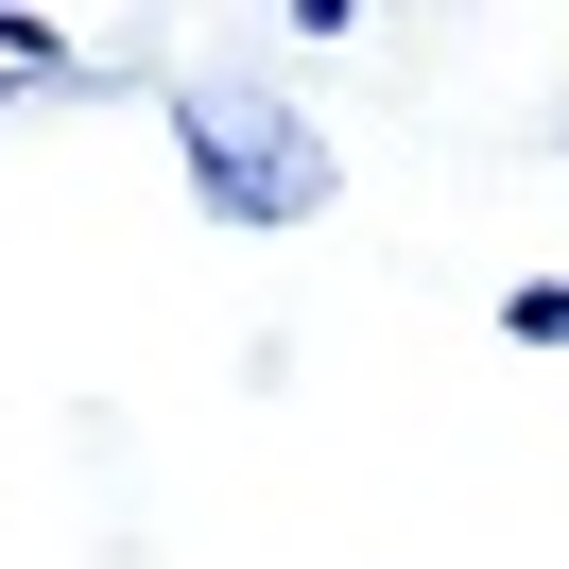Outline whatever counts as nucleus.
I'll return each instance as SVG.
<instances>
[{"label":"nucleus","instance_id":"nucleus-3","mask_svg":"<svg viewBox=\"0 0 569 569\" xmlns=\"http://www.w3.org/2000/svg\"><path fill=\"white\" fill-rule=\"evenodd\" d=\"M500 328H518V346H569V277H518V293H500Z\"/></svg>","mask_w":569,"mask_h":569},{"label":"nucleus","instance_id":"nucleus-1","mask_svg":"<svg viewBox=\"0 0 569 569\" xmlns=\"http://www.w3.org/2000/svg\"><path fill=\"white\" fill-rule=\"evenodd\" d=\"M173 156L208 190V224H311L328 208V139L277 70H173Z\"/></svg>","mask_w":569,"mask_h":569},{"label":"nucleus","instance_id":"nucleus-4","mask_svg":"<svg viewBox=\"0 0 569 569\" xmlns=\"http://www.w3.org/2000/svg\"><path fill=\"white\" fill-rule=\"evenodd\" d=\"M346 18H362V0H293V36H346Z\"/></svg>","mask_w":569,"mask_h":569},{"label":"nucleus","instance_id":"nucleus-2","mask_svg":"<svg viewBox=\"0 0 569 569\" xmlns=\"http://www.w3.org/2000/svg\"><path fill=\"white\" fill-rule=\"evenodd\" d=\"M0 87H70V36H52V18H18V0H0Z\"/></svg>","mask_w":569,"mask_h":569}]
</instances>
